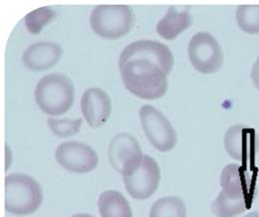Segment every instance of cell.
Here are the masks:
<instances>
[{"label": "cell", "mask_w": 259, "mask_h": 217, "mask_svg": "<svg viewBox=\"0 0 259 217\" xmlns=\"http://www.w3.org/2000/svg\"><path fill=\"white\" fill-rule=\"evenodd\" d=\"M125 87L144 100H157L167 91V76L155 63L135 59L120 66Z\"/></svg>", "instance_id": "cell-1"}, {"label": "cell", "mask_w": 259, "mask_h": 217, "mask_svg": "<svg viewBox=\"0 0 259 217\" xmlns=\"http://www.w3.org/2000/svg\"><path fill=\"white\" fill-rule=\"evenodd\" d=\"M75 99V88L64 74L53 73L42 78L35 89V100L47 115L59 116L70 110Z\"/></svg>", "instance_id": "cell-2"}, {"label": "cell", "mask_w": 259, "mask_h": 217, "mask_svg": "<svg viewBox=\"0 0 259 217\" xmlns=\"http://www.w3.org/2000/svg\"><path fill=\"white\" fill-rule=\"evenodd\" d=\"M43 191L32 177L12 173L5 179V208L16 215H29L42 204Z\"/></svg>", "instance_id": "cell-3"}, {"label": "cell", "mask_w": 259, "mask_h": 217, "mask_svg": "<svg viewBox=\"0 0 259 217\" xmlns=\"http://www.w3.org/2000/svg\"><path fill=\"white\" fill-rule=\"evenodd\" d=\"M90 22L92 29L101 37L117 39L131 31L135 16L129 5H98Z\"/></svg>", "instance_id": "cell-4"}, {"label": "cell", "mask_w": 259, "mask_h": 217, "mask_svg": "<svg viewBox=\"0 0 259 217\" xmlns=\"http://www.w3.org/2000/svg\"><path fill=\"white\" fill-rule=\"evenodd\" d=\"M189 57L195 70L202 74L218 72L225 60L220 43L206 32H199L192 38L189 44Z\"/></svg>", "instance_id": "cell-5"}, {"label": "cell", "mask_w": 259, "mask_h": 217, "mask_svg": "<svg viewBox=\"0 0 259 217\" xmlns=\"http://www.w3.org/2000/svg\"><path fill=\"white\" fill-rule=\"evenodd\" d=\"M143 129L151 144L160 152L171 151L178 143V134L160 111L150 105L140 110Z\"/></svg>", "instance_id": "cell-6"}, {"label": "cell", "mask_w": 259, "mask_h": 217, "mask_svg": "<svg viewBox=\"0 0 259 217\" xmlns=\"http://www.w3.org/2000/svg\"><path fill=\"white\" fill-rule=\"evenodd\" d=\"M144 155L139 142L129 134H119L109 147V159L124 178L132 176L141 165Z\"/></svg>", "instance_id": "cell-7"}, {"label": "cell", "mask_w": 259, "mask_h": 217, "mask_svg": "<svg viewBox=\"0 0 259 217\" xmlns=\"http://www.w3.org/2000/svg\"><path fill=\"white\" fill-rule=\"evenodd\" d=\"M135 59L148 60L158 65L167 76L174 67V56L169 48L157 41L141 40L127 46L121 53L119 66Z\"/></svg>", "instance_id": "cell-8"}, {"label": "cell", "mask_w": 259, "mask_h": 217, "mask_svg": "<svg viewBox=\"0 0 259 217\" xmlns=\"http://www.w3.org/2000/svg\"><path fill=\"white\" fill-rule=\"evenodd\" d=\"M225 147L232 158L251 165L259 149L258 137L254 128L235 124L226 133Z\"/></svg>", "instance_id": "cell-9"}, {"label": "cell", "mask_w": 259, "mask_h": 217, "mask_svg": "<svg viewBox=\"0 0 259 217\" xmlns=\"http://www.w3.org/2000/svg\"><path fill=\"white\" fill-rule=\"evenodd\" d=\"M161 169L158 162L149 155H144L140 167L128 178H124L130 195L136 199H147L158 189Z\"/></svg>", "instance_id": "cell-10"}, {"label": "cell", "mask_w": 259, "mask_h": 217, "mask_svg": "<svg viewBox=\"0 0 259 217\" xmlns=\"http://www.w3.org/2000/svg\"><path fill=\"white\" fill-rule=\"evenodd\" d=\"M55 157L65 169L77 173L90 172L99 163L97 153L88 145L77 142L60 145L56 150Z\"/></svg>", "instance_id": "cell-11"}, {"label": "cell", "mask_w": 259, "mask_h": 217, "mask_svg": "<svg viewBox=\"0 0 259 217\" xmlns=\"http://www.w3.org/2000/svg\"><path fill=\"white\" fill-rule=\"evenodd\" d=\"M221 186L223 190L230 194L243 196L253 201L256 186V169L247 168L242 164H228L222 172Z\"/></svg>", "instance_id": "cell-12"}, {"label": "cell", "mask_w": 259, "mask_h": 217, "mask_svg": "<svg viewBox=\"0 0 259 217\" xmlns=\"http://www.w3.org/2000/svg\"><path fill=\"white\" fill-rule=\"evenodd\" d=\"M81 109L88 124L93 127L101 126L108 122L111 116V98L99 88H90L83 94Z\"/></svg>", "instance_id": "cell-13"}, {"label": "cell", "mask_w": 259, "mask_h": 217, "mask_svg": "<svg viewBox=\"0 0 259 217\" xmlns=\"http://www.w3.org/2000/svg\"><path fill=\"white\" fill-rule=\"evenodd\" d=\"M63 55L62 47L55 42H39L31 45L23 55L26 67L34 71H43L56 65Z\"/></svg>", "instance_id": "cell-14"}, {"label": "cell", "mask_w": 259, "mask_h": 217, "mask_svg": "<svg viewBox=\"0 0 259 217\" xmlns=\"http://www.w3.org/2000/svg\"><path fill=\"white\" fill-rule=\"evenodd\" d=\"M193 23V18L189 11H178L175 7H170L157 25V32L162 38L172 40Z\"/></svg>", "instance_id": "cell-15"}, {"label": "cell", "mask_w": 259, "mask_h": 217, "mask_svg": "<svg viewBox=\"0 0 259 217\" xmlns=\"http://www.w3.org/2000/svg\"><path fill=\"white\" fill-rule=\"evenodd\" d=\"M251 205L252 201L249 199L222 190L211 204V211L218 217H235L249 209Z\"/></svg>", "instance_id": "cell-16"}, {"label": "cell", "mask_w": 259, "mask_h": 217, "mask_svg": "<svg viewBox=\"0 0 259 217\" xmlns=\"http://www.w3.org/2000/svg\"><path fill=\"white\" fill-rule=\"evenodd\" d=\"M98 206L102 217H133L129 201L116 190L103 192L99 197Z\"/></svg>", "instance_id": "cell-17"}, {"label": "cell", "mask_w": 259, "mask_h": 217, "mask_svg": "<svg viewBox=\"0 0 259 217\" xmlns=\"http://www.w3.org/2000/svg\"><path fill=\"white\" fill-rule=\"evenodd\" d=\"M150 217H187V207L180 197H163L153 204Z\"/></svg>", "instance_id": "cell-18"}, {"label": "cell", "mask_w": 259, "mask_h": 217, "mask_svg": "<svg viewBox=\"0 0 259 217\" xmlns=\"http://www.w3.org/2000/svg\"><path fill=\"white\" fill-rule=\"evenodd\" d=\"M236 19L242 31L247 34H258L259 5H239Z\"/></svg>", "instance_id": "cell-19"}, {"label": "cell", "mask_w": 259, "mask_h": 217, "mask_svg": "<svg viewBox=\"0 0 259 217\" xmlns=\"http://www.w3.org/2000/svg\"><path fill=\"white\" fill-rule=\"evenodd\" d=\"M56 16V12L50 7H40L25 16V24L31 34L37 35Z\"/></svg>", "instance_id": "cell-20"}, {"label": "cell", "mask_w": 259, "mask_h": 217, "mask_svg": "<svg viewBox=\"0 0 259 217\" xmlns=\"http://www.w3.org/2000/svg\"><path fill=\"white\" fill-rule=\"evenodd\" d=\"M83 123L82 119L78 120H55V119H48V124L52 132L60 138H66L75 136L79 133L81 125Z\"/></svg>", "instance_id": "cell-21"}, {"label": "cell", "mask_w": 259, "mask_h": 217, "mask_svg": "<svg viewBox=\"0 0 259 217\" xmlns=\"http://www.w3.org/2000/svg\"><path fill=\"white\" fill-rule=\"evenodd\" d=\"M251 78L252 81L255 85V87L259 90V57L256 60V62L254 63L253 68H252V72H251Z\"/></svg>", "instance_id": "cell-22"}, {"label": "cell", "mask_w": 259, "mask_h": 217, "mask_svg": "<svg viewBox=\"0 0 259 217\" xmlns=\"http://www.w3.org/2000/svg\"><path fill=\"white\" fill-rule=\"evenodd\" d=\"M243 217H259V212L253 211V212H250V213H248V214H246Z\"/></svg>", "instance_id": "cell-23"}, {"label": "cell", "mask_w": 259, "mask_h": 217, "mask_svg": "<svg viewBox=\"0 0 259 217\" xmlns=\"http://www.w3.org/2000/svg\"><path fill=\"white\" fill-rule=\"evenodd\" d=\"M72 217H94L90 214H86V213H79V214H76V215H73Z\"/></svg>", "instance_id": "cell-24"}]
</instances>
